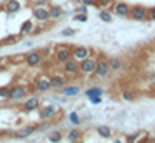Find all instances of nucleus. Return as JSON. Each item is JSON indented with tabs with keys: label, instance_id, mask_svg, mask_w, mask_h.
<instances>
[{
	"label": "nucleus",
	"instance_id": "1",
	"mask_svg": "<svg viewBox=\"0 0 155 143\" xmlns=\"http://www.w3.org/2000/svg\"><path fill=\"white\" fill-rule=\"evenodd\" d=\"M71 58V47L70 45H58L54 51V61L63 65L64 61H68Z\"/></svg>",
	"mask_w": 155,
	"mask_h": 143
},
{
	"label": "nucleus",
	"instance_id": "2",
	"mask_svg": "<svg viewBox=\"0 0 155 143\" xmlns=\"http://www.w3.org/2000/svg\"><path fill=\"white\" fill-rule=\"evenodd\" d=\"M129 18L134 21H147L148 19V9L145 5H131Z\"/></svg>",
	"mask_w": 155,
	"mask_h": 143
},
{
	"label": "nucleus",
	"instance_id": "3",
	"mask_svg": "<svg viewBox=\"0 0 155 143\" xmlns=\"http://www.w3.org/2000/svg\"><path fill=\"white\" fill-rule=\"evenodd\" d=\"M28 96V87L26 86H21V84H16V86L11 87V96L9 100L11 101H21Z\"/></svg>",
	"mask_w": 155,
	"mask_h": 143
},
{
	"label": "nucleus",
	"instance_id": "4",
	"mask_svg": "<svg viewBox=\"0 0 155 143\" xmlns=\"http://www.w3.org/2000/svg\"><path fill=\"white\" fill-rule=\"evenodd\" d=\"M96 58H85V59H82V61H78V70H80V73H84V75H91V73H94V68H96Z\"/></svg>",
	"mask_w": 155,
	"mask_h": 143
},
{
	"label": "nucleus",
	"instance_id": "5",
	"mask_svg": "<svg viewBox=\"0 0 155 143\" xmlns=\"http://www.w3.org/2000/svg\"><path fill=\"white\" fill-rule=\"evenodd\" d=\"M108 73H110V63H108V59H105V58H99L98 61H96L94 75H96L98 79H105Z\"/></svg>",
	"mask_w": 155,
	"mask_h": 143
},
{
	"label": "nucleus",
	"instance_id": "6",
	"mask_svg": "<svg viewBox=\"0 0 155 143\" xmlns=\"http://www.w3.org/2000/svg\"><path fill=\"white\" fill-rule=\"evenodd\" d=\"M63 72H64L66 77H75L77 73H80V70H78V61L73 59V58H70L68 61L63 63Z\"/></svg>",
	"mask_w": 155,
	"mask_h": 143
},
{
	"label": "nucleus",
	"instance_id": "7",
	"mask_svg": "<svg viewBox=\"0 0 155 143\" xmlns=\"http://www.w3.org/2000/svg\"><path fill=\"white\" fill-rule=\"evenodd\" d=\"M33 84H35L37 91H40V93H45V91H49V89H51V77H49V75H45V73H42V75L35 77Z\"/></svg>",
	"mask_w": 155,
	"mask_h": 143
},
{
	"label": "nucleus",
	"instance_id": "8",
	"mask_svg": "<svg viewBox=\"0 0 155 143\" xmlns=\"http://www.w3.org/2000/svg\"><path fill=\"white\" fill-rule=\"evenodd\" d=\"M112 11H113V14L120 16V18H127L129 12H131V5L127 2H113Z\"/></svg>",
	"mask_w": 155,
	"mask_h": 143
},
{
	"label": "nucleus",
	"instance_id": "9",
	"mask_svg": "<svg viewBox=\"0 0 155 143\" xmlns=\"http://www.w3.org/2000/svg\"><path fill=\"white\" fill-rule=\"evenodd\" d=\"M37 131H38V126H33V124H26V126H23L21 129H18L14 133L16 138H21V140H25V138H30L31 135H35Z\"/></svg>",
	"mask_w": 155,
	"mask_h": 143
},
{
	"label": "nucleus",
	"instance_id": "10",
	"mask_svg": "<svg viewBox=\"0 0 155 143\" xmlns=\"http://www.w3.org/2000/svg\"><path fill=\"white\" fill-rule=\"evenodd\" d=\"M66 84H68V79H66V75H59V73H54V75H51V89L61 91V89H63Z\"/></svg>",
	"mask_w": 155,
	"mask_h": 143
},
{
	"label": "nucleus",
	"instance_id": "11",
	"mask_svg": "<svg viewBox=\"0 0 155 143\" xmlns=\"http://www.w3.org/2000/svg\"><path fill=\"white\" fill-rule=\"evenodd\" d=\"M91 56V51L84 47V45H75V47H71V58L73 59H77V61H82L85 58Z\"/></svg>",
	"mask_w": 155,
	"mask_h": 143
},
{
	"label": "nucleus",
	"instance_id": "12",
	"mask_svg": "<svg viewBox=\"0 0 155 143\" xmlns=\"http://www.w3.org/2000/svg\"><path fill=\"white\" fill-rule=\"evenodd\" d=\"M42 52H38V51H33V52H28L26 56H25V63L28 65V66H37V65L42 63Z\"/></svg>",
	"mask_w": 155,
	"mask_h": 143
},
{
	"label": "nucleus",
	"instance_id": "13",
	"mask_svg": "<svg viewBox=\"0 0 155 143\" xmlns=\"http://www.w3.org/2000/svg\"><path fill=\"white\" fill-rule=\"evenodd\" d=\"M33 18H35L37 21H40V23H47L51 19L49 7H35L33 9Z\"/></svg>",
	"mask_w": 155,
	"mask_h": 143
},
{
	"label": "nucleus",
	"instance_id": "14",
	"mask_svg": "<svg viewBox=\"0 0 155 143\" xmlns=\"http://www.w3.org/2000/svg\"><path fill=\"white\" fill-rule=\"evenodd\" d=\"M148 140V133L147 131H138L134 135L127 136L126 138V143H145Z\"/></svg>",
	"mask_w": 155,
	"mask_h": 143
},
{
	"label": "nucleus",
	"instance_id": "15",
	"mask_svg": "<svg viewBox=\"0 0 155 143\" xmlns=\"http://www.w3.org/2000/svg\"><path fill=\"white\" fill-rule=\"evenodd\" d=\"M37 108H40V100H38V96H30L28 100L25 101V105H23V110H25V112H33Z\"/></svg>",
	"mask_w": 155,
	"mask_h": 143
},
{
	"label": "nucleus",
	"instance_id": "16",
	"mask_svg": "<svg viewBox=\"0 0 155 143\" xmlns=\"http://www.w3.org/2000/svg\"><path fill=\"white\" fill-rule=\"evenodd\" d=\"M58 114V108L52 107V105H49V107H44L40 108V119L42 121H47V119H52L54 115Z\"/></svg>",
	"mask_w": 155,
	"mask_h": 143
},
{
	"label": "nucleus",
	"instance_id": "17",
	"mask_svg": "<svg viewBox=\"0 0 155 143\" xmlns=\"http://www.w3.org/2000/svg\"><path fill=\"white\" fill-rule=\"evenodd\" d=\"M19 9H21L19 0H7V2H4V11H5V12H9V14L18 12Z\"/></svg>",
	"mask_w": 155,
	"mask_h": 143
},
{
	"label": "nucleus",
	"instance_id": "18",
	"mask_svg": "<svg viewBox=\"0 0 155 143\" xmlns=\"http://www.w3.org/2000/svg\"><path fill=\"white\" fill-rule=\"evenodd\" d=\"M80 93V86H66L61 89V94L63 96H66V98H71V96H77V94Z\"/></svg>",
	"mask_w": 155,
	"mask_h": 143
},
{
	"label": "nucleus",
	"instance_id": "19",
	"mask_svg": "<svg viewBox=\"0 0 155 143\" xmlns=\"http://www.w3.org/2000/svg\"><path fill=\"white\" fill-rule=\"evenodd\" d=\"M64 14V11L59 5H51L49 7V16H51V19H59L61 16Z\"/></svg>",
	"mask_w": 155,
	"mask_h": 143
},
{
	"label": "nucleus",
	"instance_id": "20",
	"mask_svg": "<svg viewBox=\"0 0 155 143\" xmlns=\"http://www.w3.org/2000/svg\"><path fill=\"white\" fill-rule=\"evenodd\" d=\"M96 133H98L101 138H106V140L112 138V128H110V126H98V128H96Z\"/></svg>",
	"mask_w": 155,
	"mask_h": 143
},
{
	"label": "nucleus",
	"instance_id": "21",
	"mask_svg": "<svg viewBox=\"0 0 155 143\" xmlns=\"http://www.w3.org/2000/svg\"><path fill=\"white\" fill-rule=\"evenodd\" d=\"M103 94V89L99 86H94V87H89L85 89V98H92V96H101Z\"/></svg>",
	"mask_w": 155,
	"mask_h": 143
},
{
	"label": "nucleus",
	"instance_id": "22",
	"mask_svg": "<svg viewBox=\"0 0 155 143\" xmlns=\"http://www.w3.org/2000/svg\"><path fill=\"white\" fill-rule=\"evenodd\" d=\"M31 32H33V21H25L21 25V30H19V33H21V35H28V33H31Z\"/></svg>",
	"mask_w": 155,
	"mask_h": 143
},
{
	"label": "nucleus",
	"instance_id": "23",
	"mask_svg": "<svg viewBox=\"0 0 155 143\" xmlns=\"http://www.w3.org/2000/svg\"><path fill=\"white\" fill-rule=\"evenodd\" d=\"M47 140L51 143H59L63 140V135H61V131H51L49 135H47Z\"/></svg>",
	"mask_w": 155,
	"mask_h": 143
},
{
	"label": "nucleus",
	"instance_id": "24",
	"mask_svg": "<svg viewBox=\"0 0 155 143\" xmlns=\"http://www.w3.org/2000/svg\"><path fill=\"white\" fill-rule=\"evenodd\" d=\"M108 63H110V70H113V72H119L122 68V59L120 58H112Z\"/></svg>",
	"mask_w": 155,
	"mask_h": 143
},
{
	"label": "nucleus",
	"instance_id": "25",
	"mask_svg": "<svg viewBox=\"0 0 155 143\" xmlns=\"http://www.w3.org/2000/svg\"><path fill=\"white\" fill-rule=\"evenodd\" d=\"M80 135H82V133H80L78 129H71L70 133L66 135V138H68L70 143H73V141H78V140H80Z\"/></svg>",
	"mask_w": 155,
	"mask_h": 143
},
{
	"label": "nucleus",
	"instance_id": "26",
	"mask_svg": "<svg viewBox=\"0 0 155 143\" xmlns=\"http://www.w3.org/2000/svg\"><path fill=\"white\" fill-rule=\"evenodd\" d=\"M120 94H122V100H126V101H133L134 98H136L134 91H131V89H124Z\"/></svg>",
	"mask_w": 155,
	"mask_h": 143
},
{
	"label": "nucleus",
	"instance_id": "27",
	"mask_svg": "<svg viewBox=\"0 0 155 143\" xmlns=\"http://www.w3.org/2000/svg\"><path fill=\"white\" fill-rule=\"evenodd\" d=\"M99 19L105 21V23H110L112 21V14H110L106 9H99Z\"/></svg>",
	"mask_w": 155,
	"mask_h": 143
},
{
	"label": "nucleus",
	"instance_id": "28",
	"mask_svg": "<svg viewBox=\"0 0 155 143\" xmlns=\"http://www.w3.org/2000/svg\"><path fill=\"white\" fill-rule=\"evenodd\" d=\"M11 96V87H0V101L9 100Z\"/></svg>",
	"mask_w": 155,
	"mask_h": 143
},
{
	"label": "nucleus",
	"instance_id": "29",
	"mask_svg": "<svg viewBox=\"0 0 155 143\" xmlns=\"http://www.w3.org/2000/svg\"><path fill=\"white\" fill-rule=\"evenodd\" d=\"M112 5H113V0H98L96 2L98 9H106V7H112Z\"/></svg>",
	"mask_w": 155,
	"mask_h": 143
},
{
	"label": "nucleus",
	"instance_id": "30",
	"mask_svg": "<svg viewBox=\"0 0 155 143\" xmlns=\"http://www.w3.org/2000/svg\"><path fill=\"white\" fill-rule=\"evenodd\" d=\"M68 119H70V122L73 126H78V124H80V117H78L77 112H71V114L68 115Z\"/></svg>",
	"mask_w": 155,
	"mask_h": 143
},
{
	"label": "nucleus",
	"instance_id": "31",
	"mask_svg": "<svg viewBox=\"0 0 155 143\" xmlns=\"http://www.w3.org/2000/svg\"><path fill=\"white\" fill-rule=\"evenodd\" d=\"M75 21L87 23V14H84V12H77V14H75Z\"/></svg>",
	"mask_w": 155,
	"mask_h": 143
},
{
	"label": "nucleus",
	"instance_id": "32",
	"mask_svg": "<svg viewBox=\"0 0 155 143\" xmlns=\"http://www.w3.org/2000/svg\"><path fill=\"white\" fill-rule=\"evenodd\" d=\"M96 2L98 0H80V4H84V5H87V7H96Z\"/></svg>",
	"mask_w": 155,
	"mask_h": 143
},
{
	"label": "nucleus",
	"instance_id": "33",
	"mask_svg": "<svg viewBox=\"0 0 155 143\" xmlns=\"http://www.w3.org/2000/svg\"><path fill=\"white\" fill-rule=\"evenodd\" d=\"M61 33H63V37H71V35H75V30L73 28H64Z\"/></svg>",
	"mask_w": 155,
	"mask_h": 143
},
{
	"label": "nucleus",
	"instance_id": "34",
	"mask_svg": "<svg viewBox=\"0 0 155 143\" xmlns=\"http://www.w3.org/2000/svg\"><path fill=\"white\" fill-rule=\"evenodd\" d=\"M87 100L91 101L92 105H99L101 103V96H92V98H87Z\"/></svg>",
	"mask_w": 155,
	"mask_h": 143
},
{
	"label": "nucleus",
	"instance_id": "35",
	"mask_svg": "<svg viewBox=\"0 0 155 143\" xmlns=\"http://www.w3.org/2000/svg\"><path fill=\"white\" fill-rule=\"evenodd\" d=\"M77 12H84V14H87V5H84V4H80L77 9H75Z\"/></svg>",
	"mask_w": 155,
	"mask_h": 143
},
{
	"label": "nucleus",
	"instance_id": "36",
	"mask_svg": "<svg viewBox=\"0 0 155 143\" xmlns=\"http://www.w3.org/2000/svg\"><path fill=\"white\" fill-rule=\"evenodd\" d=\"M148 19H152V21H155V7L148 9Z\"/></svg>",
	"mask_w": 155,
	"mask_h": 143
},
{
	"label": "nucleus",
	"instance_id": "37",
	"mask_svg": "<svg viewBox=\"0 0 155 143\" xmlns=\"http://www.w3.org/2000/svg\"><path fill=\"white\" fill-rule=\"evenodd\" d=\"M45 5H47V2H45V0H38L35 7H45Z\"/></svg>",
	"mask_w": 155,
	"mask_h": 143
},
{
	"label": "nucleus",
	"instance_id": "38",
	"mask_svg": "<svg viewBox=\"0 0 155 143\" xmlns=\"http://www.w3.org/2000/svg\"><path fill=\"white\" fill-rule=\"evenodd\" d=\"M145 143H155V138H148V140H147Z\"/></svg>",
	"mask_w": 155,
	"mask_h": 143
},
{
	"label": "nucleus",
	"instance_id": "39",
	"mask_svg": "<svg viewBox=\"0 0 155 143\" xmlns=\"http://www.w3.org/2000/svg\"><path fill=\"white\" fill-rule=\"evenodd\" d=\"M152 94H153V96H155V86H153V89H152Z\"/></svg>",
	"mask_w": 155,
	"mask_h": 143
},
{
	"label": "nucleus",
	"instance_id": "40",
	"mask_svg": "<svg viewBox=\"0 0 155 143\" xmlns=\"http://www.w3.org/2000/svg\"><path fill=\"white\" fill-rule=\"evenodd\" d=\"M113 143H122V141H120V140H115V141H113Z\"/></svg>",
	"mask_w": 155,
	"mask_h": 143
},
{
	"label": "nucleus",
	"instance_id": "41",
	"mask_svg": "<svg viewBox=\"0 0 155 143\" xmlns=\"http://www.w3.org/2000/svg\"><path fill=\"white\" fill-rule=\"evenodd\" d=\"M0 2H7V0H0Z\"/></svg>",
	"mask_w": 155,
	"mask_h": 143
}]
</instances>
